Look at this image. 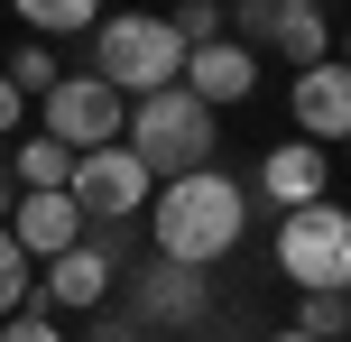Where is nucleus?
Returning a JSON list of instances; mask_svg holds the SVG:
<instances>
[{
    "label": "nucleus",
    "mask_w": 351,
    "mask_h": 342,
    "mask_svg": "<svg viewBox=\"0 0 351 342\" xmlns=\"http://www.w3.org/2000/svg\"><path fill=\"white\" fill-rule=\"evenodd\" d=\"M241 232H250V185L222 176V167H204L185 185H158V204H148V241H158V259H176V269L231 259Z\"/></svg>",
    "instance_id": "1"
},
{
    "label": "nucleus",
    "mask_w": 351,
    "mask_h": 342,
    "mask_svg": "<svg viewBox=\"0 0 351 342\" xmlns=\"http://www.w3.org/2000/svg\"><path fill=\"white\" fill-rule=\"evenodd\" d=\"M213 121H222V111H204L185 84H176V93L130 102V139H121V148H130L158 185H185V176H204V167H213Z\"/></svg>",
    "instance_id": "2"
},
{
    "label": "nucleus",
    "mask_w": 351,
    "mask_h": 342,
    "mask_svg": "<svg viewBox=\"0 0 351 342\" xmlns=\"http://www.w3.org/2000/svg\"><path fill=\"white\" fill-rule=\"evenodd\" d=\"M93 74H102L111 93H176L185 84V37H176V19H102L93 28Z\"/></svg>",
    "instance_id": "3"
},
{
    "label": "nucleus",
    "mask_w": 351,
    "mask_h": 342,
    "mask_svg": "<svg viewBox=\"0 0 351 342\" xmlns=\"http://www.w3.org/2000/svg\"><path fill=\"white\" fill-rule=\"evenodd\" d=\"M278 269L305 296H351V213L342 204H305L278 222Z\"/></svg>",
    "instance_id": "4"
},
{
    "label": "nucleus",
    "mask_w": 351,
    "mask_h": 342,
    "mask_svg": "<svg viewBox=\"0 0 351 342\" xmlns=\"http://www.w3.org/2000/svg\"><path fill=\"white\" fill-rule=\"evenodd\" d=\"M37 130L65 139L74 158H93V148H121V139H130V102L102 84V74H65V84L37 102Z\"/></svg>",
    "instance_id": "5"
},
{
    "label": "nucleus",
    "mask_w": 351,
    "mask_h": 342,
    "mask_svg": "<svg viewBox=\"0 0 351 342\" xmlns=\"http://www.w3.org/2000/svg\"><path fill=\"white\" fill-rule=\"evenodd\" d=\"M74 213L93 222V232H121V222H139L148 204H158V176H148L130 148H93V158H74Z\"/></svg>",
    "instance_id": "6"
},
{
    "label": "nucleus",
    "mask_w": 351,
    "mask_h": 342,
    "mask_svg": "<svg viewBox=\"0 0 351 342\" xmlns=\"http://www.w3.org/2000/svg\"><path fill=\"white\" fill-rule=\"evenodd\" d=\"M111 306V232H93L84 250L47 259V287H37V315H102Z\"/></svg>",
    "instance_id": "7"
},
{
    "label": "nucleus",
    "mask_w": 351,
    "mask_h": 342,
    "mask_svg": "<svg viewBox=\"0 0 351 342\" xmlns=\"http://www.w3.org/2000/svg\"><path fill=\"white\" fill-rule=\"evenodd\" d=\"M287 111H296V130L315 148H333V139H351V65L333 56V65H315V74H296L287 84Z\"/></svg>",
    "instance_id": "8"
},
{
    "label": "nucleus",
    "mask_w": 351,
    "mask_h": 342,
    "mask_svg": "<svg viewBox=\"0 0 351 342\" xmlns=\"http://www.w3.org/2000/svg\"><path fill=\"white\" fill-rule=\"evenodd\" d=\"M259 195L287 204V213H305V204H333V148L296 139V148H268L259 158Z\"/></svg>",
    "instance_id": "9"
},
{
    "label": "nucleus",
    "mask_w": 351,
    "mask_h": 342,
    "mask_svg": "<svg viewBox=\"0 0 351 342\" xmlns=\"http://www.w3.org/2000/svg\"><path fill=\"white\" fill-rule=\"evenodd\" d=\"M10 241H19L28 259H65V250L93 241V222L74 213V195H19V204H10Z\"/></svg>",
    "instance_id": "10"
},
{
    "label": "nucleus",
    "mask_w": 351,
    "mask_h": 342,
    "mask_svg": "<svg viewBox=\"0 0 351 342\" xmlns=\"http://www.w3.org/2000/svg\"><path fill=\"white\" fill-rule=\"evenodd\" d=\"M185 93H194L204 111L250 102V93H259V56H250L241 37H222V47H194V56H185Z\"/></svg>",
    "instance_id": "11"
},
{
    "label": "nucleus",
    "mask_w": 351,
    "mask_h": 342,
    "mask_svg": "<svg viewBox=\"0 0 351 342\" xmlns=\"http://www.w3.org/2000/svg\"><path fill=\"white\" fill-rule=\"evenodd\" d=\"M130 296H139V324H204V306H213L204 269H176V259H158Z\"/></svg>",
    "instance_id": "12"
},
{
    "label": "nucleus",
    "mask_w": 351,
    "mask_h": 342,
    "mask_svg": "<svg viewBox=\"0 0 351 342\" xmlns=\"http://www.w3.org/2000/svg\"><path fill=\"white\" fill-rule=\"evenodd\" d=\"M268 47H278L296 74H315V65H333V19H324L315 0H278V28H268Z\"/></svg>",
    "instance_id": "13"
},
{
    "label": "nucleus",
    "mask_w": 351,
    "mask_h": 342,
    "mask_svg": "<svg viewBox=\"0 0 351 342\" xmlns=\"http://www.w3.org/2000/svg\"><path fill=\"white\" fill-rule=\"evenodd\" d=\"M10 176L28 185V195H65V185H74V148L37 130V139H19V148H10Z\"/></svg>",
    "instance_id": "14"
},
{
    "label": "nucleus",
    "mask_w": 351,
    "mask_h": 342,
    "mask_svg": "<svg viewBox=\"0 0 351 342\" xmlns=\"http://www.w3.org/2000/svg\"><path fill=\"white\" fill-rule=\"evenodd\" d=\"M28 28H37V37H74V28H84V37H93L102 10H93V0H28Z\"/></svg>",
    "instance_id": "15"
},
{
    "label": "nucleus",
    "mask_w": 351,
    "mask_h": 342,
    "mask_svg": "<svg viewBox=\"0 0 351 342\" xmlns=\"http://www.w3.org/2000/svg\"><path fill=\"white\" fill-rule=\"evenodd\" d=\"M28 250H19V241H10V222H0V324H10V315H28Z\"/></svg>",
    "instance_id": "16"
},
{
    "label": "nucleus",
    "mask_w": 351,
    "mask_h": 342,
    "mask_svg": "<svg viewBox=\"0 0 351 342\" xmlns=\"http://www.w3.org/2000/svg\"><path fill=\"white\" fill-rule=\"evenodd\" d=\"M0 74H10V84H19V93H28V102H47V93H56V84H65V74H56V56H47V47H37V37H28V47H19V56H10V65H0Z\"/></svg>",
    "instance_id": "17"
},
{
    "label": "nucleus",
    "mask_w": 351,
    "mask_h": 342,
    "mask_svg": "<svg viewBox=\"0 0 351 342\" xmlns=\"http://www.w3.org/2000/svg\"><path fill=\"white\" fill-rule=\"evenodd\" d=\"M222 28H231V10H222V0H185V10H176V37H185V56H194V47H222Z\"/></svg>",
    "instance_id": "18"
},
{
    "label": "nucleus",
    "mask_w": 351,
    "mask_h": 342,
    "mask_svg": "<svg viewBox=\"0 0 351 342\" xmlns=\"http://www.w3.org/2000/svg\"><path fill=\"white\" fill-rule=\"evenodd\" d=\"M296 333H305V342H342V333H351V296H305Z\"/></svg>",
    "instance_id": "19"
},
{
    "label": "nucleus",
    "mask_w": 351,
    "mask_h": 342,
    "mask_svg": "<svg viewBox=\"0 0 351 342\" xmlns=\"http://www.w3.org/2000/svg\"><path fill=\"white\" fill-rule=\"evenodd\" d=\"M0 342H65V333H56V315H10V324H0Z\"/></svg>",
    "instance_id": "20"
},
{
    "label": "nucleus",
    "mask_w": 351,
    "mask_h": 342,
    "mask_svg": "<svg viewBox=\"0 0 351 342\" xmlns=\"http://www.w3.org/2000/svg\"><path fill=\"white\" fill-rule=\"evenodd\" d=\"M19 121H28V93H19V84H10V74H0V139H10V130H19Z\"/></svg>",
    "instance_id": "21"
},
{
    "label": "nucleus",
    "mask_w": 351,
    "mask_h": 342,
    "mask_svg": "<svg viewBox=\"0 0 351 342\" xmlns=\"http://www.w3.org/2000/svg\"><path fill=\"white\" fill-rule=\"evenodd\" d=\"M10 185H19V176H10V148H0V222H10Z\"/></svg>",
    "instance_id": "22"
},
{
    "label": "nucleus",
    "mask_w": 351,
    "mask_h": 342,
    "mask_svg": "<svg viewBox=\"0 0 351 342\" xmlns=\"http://www.w3.org/2000/svg\"><path fill=\"white\" fill-rule=\"evenodd\" d=\"M278 342H305V333H278Z\"/></svg>",
    "instance_id": "23"
},
{
    "label": "nucleus",
    "mask_w": 351,
    "mask_h": 342,
    "mask_svg": "<svg viewBox=\"0 0 351 342\" xmlns=\"http://www.w3.org/2000/svg\"><path fill=\"white\" fill-rule=\"evenodd\" d=\"M342 65H351V47H342Z\"/></svg>",
    "instance_id": "24"
}]
</instances>
